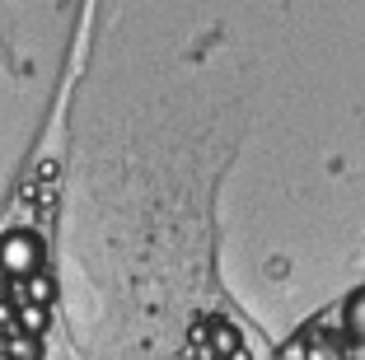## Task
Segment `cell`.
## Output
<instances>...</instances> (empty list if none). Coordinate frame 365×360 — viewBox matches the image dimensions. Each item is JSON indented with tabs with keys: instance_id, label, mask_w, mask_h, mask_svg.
<instances>
[{
	"instance_id": "6da1fadb",
	"label": "cell",
	"mask_w": 365,
	"mask_h": 360,
	"mask_svg": "<svg viewBox=\"0 0 365 360\" xmlns=\"http://www.w3.org/2000/svg\"><path fill=\"white\" fill-rule=\"evenodd\" d=\"M43 239L33 230H10L0 234V272H10V281H29V276L43 272Z\"/></svg>"
},
{
	"instance_id": "7a4b0ae2",
	"label": "cell",
	"mask_w": 365,
	"mask_h": 360,
	"mask_svg": "<svg viewBox=\"0 0 365 360\" xmlns=\"http://www.w3.org/2000/svg\"><path fill=\"white\" fill-rule=\"evenodd\" d=\"M342 328H346V337H351L356 346H365V286H356L351 295H346V304H342Z\"/></svg>"
},
{
	"instance_id": "3957f363",
	"label": "cell",
	"mask_w": 365,
	"mask_h": 360,
	"mask_svg": "<svg viewBox=\"0 0 365 360\" xmlns=\"http://www.w3.org/2000/svg\"><path fill=\"white\" fill-rule=\"evenodd\" d=\"M52 295H56V286H52V276L47 272H38V276H29V304H52Z\"/></svg>"
},
{
	"instance_id": "277c9868",
	"label": "cell",
	"mask_w": 365,
	"mask_h": 360,
	"mask_svg": "<svg viewBox=\"0 0 365 360\" xmlns=\"http://www.w3.org/2000/svg\"><path fill=\"white\" fill-rule=\"evenodd\" d=\"M19 323H24L29 332H43V328H47V309H43V304H29V299H24V304H19Z\"/></svg>"
},
{
	"instance_id": "5b68a950",
	"label": "cell",
	"mask_w": 365,
	"mask_h": 360,
	"mask_svg": "<svg viewBox=\"0 0 365 360\" xmlns=\"http://www.w3.org/2000/svg\"><path fill=\"white\" fill-rule=\"evenodd\" d=\"M10 360H38V341L33 337H14L10 341Z\"/></svg>"
},
{
	"instance_id": "8992f818",
	"label": "cell",
	"mask_w": 365,
	"mask_h": 360,
	"mask_svg": "<svg viewBox=\"0 0 365 360\" xmlns=\"http://www.w3.org/2000/svg\"><path fill=\"white\" fill-rule=\"evenodd\" d=\"M10 295V272H0V299Z\"/></svg>"
}]
</instances>
